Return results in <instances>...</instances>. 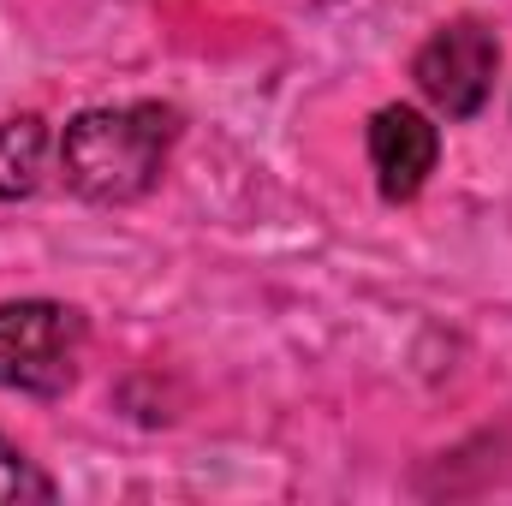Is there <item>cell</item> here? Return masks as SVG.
<instances>
[{
    "mask_svg": "<svg viewBox=\"0 0 512 506\" xmlns=\"http://www.w3.org/2000/svg\"><path fill=\"white\" fill-rule=\"evenodd\" d=\"M179 137V114L161 102H126V108H90L60 137V173L84 203H137Z\"/></svg>",
    "mask_w": 512,
    "mask_h": 506,
    "instance_id": "6da1fadb",
    "label": "cell"
},
{
    "mask_svg": "<svg viewBox=\"0 0 512 506\" xmlns=\"http://www.w3.org/2000/svg\"><path fill=\"white\" fill-rule=\"evenodd\" d=\"M84 352V316L54 298H24L0 304V387L60 399L78 376Z\"/></svg>",
    "mask_w": 512,
    "mask_h": 506,
    "instance_id": "7a4b0ae2",
    "label": "cell"
},
{
    "mask_svg": "<svg viewBox=\"0 0 512 506\" xmlns=\"http://www.w3.org/2000/svg\"><path fill=\"white\" fill-rule=\"evenodd\" d=\"M495 66H501L495 30H483L477 18H459V24H441L417 48L411 78L447 120H471V114H483V102L495 90Z\"/></svg>",
    "mask_w": 512,
    "mask_h": 506,
    "instance_id": "3957f363",
    "label": "cell"
},
{
    "mask_svg": "<svg viewBox=\"0 0 512 506\" xmlns=\"http://www.w3.org/2000/svg\"><path fill=\"white\" fill-rule=\"evenodd\" d=\"M435 155H441V137L417 108H382L370 120V167L387 203H411L435 173Z\"/></svg>",
    "mask_w": 512,
    "mask_h": 506,
    "instance_id": "277c9868",
    "label": "cell"
},
{
    "mask_svg": "<svg viewBox=\"0 0 512 506\" xmlns=\"http://www.w3.org/2000/svg\"><path fill=\"white\" fill-rule=\"evenodd\" d=\"M42 155H48V126L36 114L24 120H0V203L30 197L42 179Z\"/></svg>",
    "mask_w": 512,
    "mask_h": 506,
    "instance_id": "5b68a950",
    "label": "cell"
},
{
    "mask_svg": "<svg viewBox=\"0 0 512 506\" xmlns=\"http://www.w3.org/2000/svg\"><path fill=\"white\" fill-rule=\"evenodd\" d=\"M48 495H54V483L36 477L12 441H0V501H48Z\"/></svg>",
    "mask_w": 512,
    "mask_h": 506,
    "instance_id": "8992f818",
    "label": "cell"
}]
</instances>
